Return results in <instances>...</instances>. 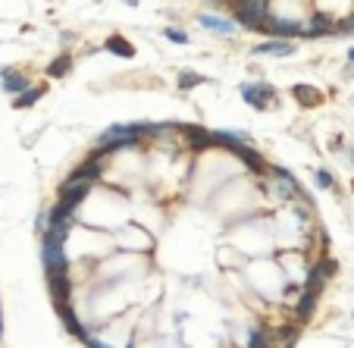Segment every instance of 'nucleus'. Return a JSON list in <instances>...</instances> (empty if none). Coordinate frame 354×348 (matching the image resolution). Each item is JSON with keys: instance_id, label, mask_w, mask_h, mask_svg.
<instances>
[{"instance_id": "1", "label": "nucleus", "mask_w": 354, "mask_h": 348, "mask_svg": "<svg viewBox=\"0 0 354 348\" xmlns=\"http://www.w3.org/2000/svg\"><path fill=\"white\" fill-rule=\"evenodd\" d=\"M304 28L307 25L301 19H273V16H267V19L257 25V31H267V35H273V38H279V41L304 38Z\"/></svg>"}, {"instance_id": "2", "label": "nucleus", "mask_w": 354, "mask_h": 348, "mask_svg": "<svg viewBox=\"0 0 354 348\" xmlns=\"http://www.w3.org/2000/svg\"><path fill=\"white\" fill-rule=\"evenodd\" d=\"M241 98H245V104L254 107V110H270L273 98H276V88L267 85V82H245L241 85Z\"/></svg>"}, {"instance_id": "3", "label": "nucleus", "mask_w": 354, "mask_h": 348, "mask_svg": "<svg viewBox=\"0 0 354 348\" xmlns=\"http://www.w3.org/2000/svg\"><path fill=\"white\" fill-rule=\"evenodd\" d=\"M273 179V198L282 201V204H292V201H298V192H301V185H298V179L288 173V170H273L270 173Z\"/></svg>"}, {"instance_id": "4", "label": "nucleus", "mask_w": 354, "mask_h": 348, "mask_svg": "<svg viewBox=\"0 0 354 348\" xmlns=\"http://www.w3.org/2000/svg\"><path fill=\"white\" fill-rule=\"evenodd\" d=\"M88 195H91V182H69L66 179L60 185V201H63V204H72L76 210H79V204Z\"/></svg>"}, {"instance_id": "5", "label": "nucleus", "mask_w": 354, "mask_h": 348, "mask_svg": "<svg viewBox=\"0 0 354 348\" xmlns=\"http://www.w3.org/2000/svg\"><path fill=\"white\" fill-rule=\"evenodd\" d=\"M101 173H104V167H101V157H94L91 154L82 167H76L69 173V182H91V185H94V182L101 179Z\"/></svg>"}, {"instance_id": "6", "label": "nucleus", "mask_w": 354, "mask_h": 348, "mask_svg": "<svg viewBox=\"0 0 354 348\" xmlns=\"http://www.w3.org/2000/svg\"><path fill=\"white\" fill-rule=\"evenodd\" d=\"M292 53H295V44L292 41H279V38L264 41V44L254 47V57H292Z\"/></svg>"}, {"instance_id": "7", "label": "nucleus", "mask_w": 354, "mask_h": 348, "mask_svg": "<svg viewBox=\"0 0 354 348\" xmlns=\"http://www.w3.org/2000/svg\"><path fill=\"white\" fill-rule=\"evenodd\" d=\"M0 82H4V91H10V94H22V91H28V79L19 76L16 69H0Z\"/></svg>"}, {"instance_id": "8", "label": "nucleus", "mask_w": 354, "mask_h": 348, "mask_svg": "<svg viewBox=\"0 0 354 348\" xmlns=\"http://www.w3.org/2000/svg\"><path fill=\"white\" fill-rule=\"evenodd\" d=\"M335 31V25H332V19H329V16H313V19H310V25L304 28V38H320V35H332Z\"/></svg>"}, {"instance_id": "9", "label": "nucleus", "mask_w": 354, "mask_h": 348, "mask_svg": "<svg viewBox=\"0 0 354 348\" xmlns=\"http://www.w3.org/2000/svg\"><path fill=\"white\" fill-rule=\"evenodd\" d=\"M292 94L298 98V104H304V107H316V104L323 101V94H320V91H316L313 85H295V88H292Z\"/></svg>"}, {"instance_id": "10", "label": "nucleus", "mask_w": 354, "mask_h": 348, "mask_svg": "<svg viewBox=\"0 0 354 348\" xmlns=\"http://www.w3.org/2000/svg\"><path fill=\"white\" fill-rule=\"evenodd\" d=\"M185 135H188V141H191V151H207V148H213L210 132H204L201 125H188V129H185Z\"/></svg>"}, {"instance_id": "11", "label": "nucleus", "mask_w": 354, "mask_h": 348, "mask_svg": "<svg viewBox=\"0 0 354 348\" xmlns=\"http://www.w3.org/2000/svg\"><path fill=\"white\" fill-rule=\"evenodd\" d=\"M201 25L210 28V31H216V35H235V22L219 19V16H201Z\"/></svg>"}, {"instance_id": "12", "label": "nucleus", "mask_w": 354, "mask_h": 348, "mask_svg": "<svg viewBox=\"0 0 354 348\" xmlns=\"http://www.w3.org/2000/svg\"><path fill=\"white\" fill-rule=\"evenodd\" d=\"M104 47H107L110 53H116V57H132V53H135V47L128 44L122 35H110V38L104 41Z\"/></svg>"}, {"instance_id": "13", "label": "nucleus", "mask_w": 354, "mask_h": 348, "mask_svg": "<svg viewBox=\"0 0 354 348\" xmlns=\"http://www.w3.org/2000/svg\"><path fill=\"white\" fill-rule=\"evenodd\" d=\"M316 298H320V295H313V292H304V289H301V298H298V304H295V314H298V320H307V317L313 314Z\"/></svg>"}, {"instance_id": "14", "label": "nucleus", "mask_w": 354, "mask_h": 348, "mask_svg": "<svg viewBox=\"0 0 354 348\" xmlns=\"http://www.w3.org/2000/svg\"><path fill=\"white\" fill-rule=\"evenodd\" d=\"M176 85H179V91H191V88L204 85V76H201V72H191V69H182L179 79H176Z\"/></svg>"}, {"instance_id": "15", "label": "nucleus", "mask_w": 354, "mask_h": 348, "mask_svg": "<svg viewBox=\"0 0 354 348\" xmlns=\"http://www.w3.org/2000/svg\"><path fill=\"white\" fill-rule=\"evenodd\" d=\"M41 94H44V88H28V91H22V94H19V98L13 101V107H16V110L35 107V104H38V98H41Z\"/></svg>"}, {"instance_id": "16", "label": "nucleus", "mask_w": 354, "mask_h": 348, "mask_svg": "<svg viewBox=\"0 0 354 348\" xmlns=\"http://www.w3.org/2000/svg\"><path fill=\"white\" fill-rule=\"evenodd\" d=\"M238 157L245 160V163H248V167H251L254 173H264V170H267V167H264V157H260V154H257L254 148H248V144H245V148L238 151Z\"/></svg>"}, {"instance_id": "17", "label": "nucleus", "mask_w": 354, "mask_h": 348, "mask_svg": "<svg viewBox=\"0 0 354 348\" xmlns=\"http://www.w3.org/2000/svg\"><path fill=\"white\" fill-rule=\"evenodd\" d=\"M69 69H72V57H69V53H63V57H57V60H53V63L47 66V76H53V79H63Z\"/></svg>"}, {"instance_id": "18", "label": "nucleus", "mask_w": 354, "mask_h": 348, "mask_svg": "<svg viewBox=\"0 0 354 348\" xmlns=\"http://www.w3.org/2000/svg\"><path fill=\"white\" fill-rule=\"evenodd\" d=\"M166 41H173V44H188V35H185L182 28H166Z\"/></svg>"}, {"instance_id": "19", "label": "nucleus", "mask_w": 354, "mask_h": 348, "mask_svg": "<svg viewBox=\"0 0 354 348\" xmlns=\"http://www.w3.org/2000/svg\"><path fill=\"white\" fill-rule=\"evenodd\" d=\"M316 185H320V188H332V185H335L332 173H329V170H316Z\"/></svg>"}, {"instance_id": "20", "label": "nucleus", "mask_w": 354, "mask_h": 348, "mask_svg": "<svg viewBox=\"0 0 354 348\" xmlns=\"http://www.w3.org/2000/svg\"><path fill=\"white\" fill-rule=\"evenodd\" d=\"M348 63H354V47H351V50H348Z\"/></svg>"}, {"instance_id": "21", "label": "nucleus", "mask_w": 354, "mask_h": 348, "mask_svg": "<svg viewBox=\"0 0 354 348\" xmlns=\"http://www.w3.org/2000/svg\"><path fill=\"white\" fill-rule=\"evenodd\" d=\"M125 4H128V7H138V0H125Z\"/></svg>"}, {"instance_id": "22", "label": "nucleus", "mask_w": 354, "mask_h": 348, "mask_svg": "<svg viewBox=\"0 0 354 348\" xmlns=\"http://www.w3.org/2000/svg\"><path fill=\"white\" fill-rule=\"evenodd\" d=\"M351 160H354V151H351Z\"/></svg>"}]
</instances>
